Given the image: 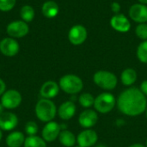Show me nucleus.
<instances>
[{
	"label": "nucleus",
	"instance_id": "1",
	"mask_svg": "<svg viewBox=\"0 0 147 147\" xmlns=\"http://www.w3.org/2000/svg\"><path fill=\"white\" fill-rule=\"evenodd\" d=\"M118 109L125 115L135 117L146 112L147 108L146 96L140 89L128 87L123 90L116 99Z\"/></svg>",
	"mask_w": 147,
	"mask_h": 147
},
{
	"label": "nucleus",
	"instance_id": "2",
	"mask_svg": "<svg viewBox=\"0 0 147 147\" xmlns=\"http://www.w3.org/2000/svg\"><path fill=\"white\" fill-rule=\"evenodd\" d=\"M35 115L36 117L43 121L49 122L52 121L57 115V108L55 103L51 99H40L35 105Z\"/></svg>",
	"mask_w": 147,
	"mask_h": 147
},
{
	"label": "nucleus",
	"instance_id": "3",
	"mask_svg": "<svg viewBox=\"0 0 147 147\" xmlns=\"http://www.w3.org/2000/svg\"><path fill=\"white\" fill-rule=\"evenodd\" d=\"M59 88L69 95H77L84 88L83 80L77 75L66 74L60 78L59 82Z\"/></svg>",
	"mask_w": 147,
	"mask_h": 147
},
{
	"label": "nucleus",
	"instance_id": "4",
	"mask_svg": "<svg viewBox=\"0 0 147 147\" xmlns=\"http://www.w3.org/2000/svg\"><path fill=\"white\" fill-rule=\"evenodd\" d=\"M93 81L99 88L104 90H112L118 84V78L115 74L104 70L97 71L93 75Z\"/></svg>",
	"mask_w": 147,
	"mask_h": 147
},
{
	"label": "nucleus",
	"instance_id": "5",
	"mask_svg": "<svg viewBox=\"0 0 147 147\" xmlns=\"http://www.w3.org/2000/svg\"><path fill=\"white\" fill-rule=\"evenodd\" d=\"M116 105L115 96L109 92H102L95 97L94 108L97 113L108 114L111 112Z\"/></svg>",
	"mask_w": 147,
	"mask_h": 147
},
{
	"label": "nucleus",
	"instance_id": "6",
	"mask_svg": "<svg viewBox=\"0 0 147 147\" xmlns=\"http://www.w3.org/2000/svg\"><path fill=\"white\" fill-rule=\"evenodd\" d=\"M22 95L16 90H8L1 96V104L4 109H15L22 103Z\"/></svg>",
	"mask_w": 147,
	"mask_h": 147
},
{
	"label": "nucleus",
	"instance_id": "7",
	"mask_svg": "<svg viewBox=\"0 0 147 147\" xmlns=\"http://www.w3.org/2000/svg\"><path fill=\"white\" fill-rule=\"evenodd\" d=\"M6 32L9 37L16 39L26 36L29 32V27L28 23L22 20L13 21L6 27Z\"/></svg>",
	"mask_w": 147,
	"mask_h": 147
},
{
	"label": "nucleus",
	"instance_id": "8",
	"mask_svg": "<svg viewBox=\"0 0 147 147\" xmlns=\"http://www.w3.org/2000/svg\"><path fill=\"white\" fill-rule=\"evenodd\" d=\"M88 36L87 29L81 24L72 26L68 32V40L74 46H79L83 44Z\"/></svg>",
	"mask_w": 147,
	"mask_h": 147
},
{
	"label": "nucleus",
	"instance_id": "9",
	"mask_svg": "<svg viewBox=\"0 0 147 147\" xmlns=\"http://www.w3.org/2000/svg\"><path fill=\"white\" fill-rule=\"evenodd\" d=\"M20 51V45L18 41L11 37L3 38L0 41V52L6 57H13Z\"/></svg>",
	"mask_w": 147,
	"mask_h": 147
},
{
	"label": "nucleus",
	"instance_id": "10",
	"mask_svg": "<svg viewBox=\"0 0 147 147\" xmlns=\"http://www.w3.org/2000/svg\"><path fill=\"white\" fill-rule=\"evenodd\" d=\"M61 131V127L58 122L53 121H49L44 126L42 129V139L47 143L53 142L59 138V135Z\"/></svg>",
	"mask_w": 147,
	"mask_h": 147
},
{
	"label": "nucleus",
	"instance_id": "11",
	"mask_svg": "<svg viewBox=\"0 0 147 147\" xmlns=\"http://www.w3.org/2000/svg\"><path fill=\"white\" fill-rule=\"evenodd\" d=\"M98 140V135L92 128L84 129L77 137V143L82 147L94 146Z\"/></svg>",
	"mask_w": 147,
	"mask_h": 147
},
{
	"label": "nucleus",
	"instance_id": "12",
	"mask_svg": "<svg viewBox=\"0 0 147 147\" xmlns=\"http://www.w3.org/2000/svg\"><path fill=\"white\" fill-rule=\"evenodd\" d=\"M110 26L113 29L120 33H127L131 28L129 19L121 13L115 14L110 19Z\"/></svg>",
	"mask_w": 147,
	"mask_h": 147
},
{
	"label": "nucleus",
	"instance_id": "13",
	"mask_svg": "<svg viewBox=\"0 0 147 147\" xmlns=\"http://www.w3.org/2000/svg\"><path fill=\"white\" fill-rule=\"evenodd\" d=\"M98 121V114L96 110L87 109L83 111L78 117L79 125L84 129L92 128Z\"/></svg>",
	"mask_w": 147,
	"mask_h": 147
},
{
	"label": "nucleus",
	"instance_id": "14",
	"mask_svg": "<svg viewBox=\"0 0 147 147\" xmlns=\"http://www.w3.org/2000/svg\"><path fill=\"white\" fill-rule=\"evenodd\" d=\"M129 16L135 22L140 23L147 22V5L140 3L133 4L129 9Z\"/></svg>",
	"mask_w": 147,
	"mask_h": 147
},
{
	"label": "nucleus",
	"instance_id": "15",
	"mask_svg": "<svg viewBox=\"0 0 147 147\" xmlns=\"http://www.w3.org/2000/svg\"><path fill=\"white\" fill-rule=\"evenodd\" d=\"M18 125L17 116L11 112H3L0 115V129L3 131H12Z\"/></svg>",
	"mask_w": 147,
	"mask_h": 147
},
{
	"label": "nucleus",
	"instance_id": "16",
	"mask_svg": "<svg viewBox=\"0 0 147 147\" xmlns=\"http://www.w3.org/2000/svg\"><path fill=\"white\" fill-rule=\"evenodd\" d=\"M59 85L54 81L45 82L40 90V94L42 98L52 99L55 97L59 92Z\"/></svg>",
	"mask_w": 147,
	"mask_h": 147
},
{
	"label": "nucleus",
	"instance_id": "17",
	"mask_svg": "<svg viewBox=\"0 0 147 147\" xmlns=\"http://www.w3.org/2000/svg\"><path fill=\"white\" fill-rule=\"evenodd\" d=\"M76 105L72 101H66L63 102L58 109L57 114L59 118L64 121H68L71 119L76 114Z\"/></svg>",
	"mask_w": 147,
	"mask_h": 147
},
{
	"label": "nucleus",
	"instance_id": "18",
	"mask_svg": "<svg viewBox=\"0 0 147 147\" xmlns=\"http://www.w3.org/2000/svg\"><path fill=\"white\" fill-rule=\"evenodd\" d=\"M41 12L47 18H53L58 16L59 12V7L56 2L53 0H47L42 4Z\"/></svg>",
	"mask_w": 147,
	"mask_h": 147
},
{
	"label": "nucleus",
	"instance_id": "19",
	"mask_svg": "<svg viewBox=\"0 0 147 147\" xmlns=\"http://www.w3.org/2000/svg\"><path fill=\"white\" fill-rule=\"evenodd\" d=\"M137 78V72L133 68H127L123 70V71L121 74V81L122 84L127 87H131L134 84H135Z\"/></svg>",
	"mask_w": 147,
	"mask_h": 147
},
{
	"label": "nucleus",
	"instance_id": "20",
	"mask_svg": "<svg viewBox=\"0 0 147 147\" xmlns=\"http://www.w3.org/2000/svg\"><path fill=\"white\" fill-rule=\"evenodd\" d=\"M25 139L22 133L18 131L11 132L6 138V145L8 147H20L24 144Z\"/></svg>",
	"mask_w": 147,
	"mask_h": 147
},
{
	"label": "nucleus",
	"instance_id": "21",
	"mask_svg": "<svg viewBox=\"0 0 147 147\" xmlns=\"http://www.w3.org/2000/svg\"><path fill=\"white\" fill-rule=\"evenodd\" d=\"M59 140L62 146L65 147H73L77 143V138L74 134L69 130H62L59 135Z\"/></svg>",
	"mask_w": 147,
	"mask_h": 147
},
{
	"label": "nucleus",
	"instance_id": "22",
	"mask_svg": "<svg viewBox=\"0 0 147 147\" xmlns=\"http://www.w3.org/2000/svg\"><path fill=\"white\" fill-rule=\"evenodd\" d=\"M24 147H47V142L40 137L37 135L28 136L25 139Z\"/></svg>",
	"mask_w": 147,
	"mask_h": 147
},
{
	"label": "nucleus",
	"instance_id": "23",
	"mask_svg": "<svg viewBox=\"0 0 147 147\" xmlns=\"http://www.w3.org/2000/svg\"><path fill=\"white\" fill-rule=\"evenodd\" d=\"M34 16H35V12H34V8L31 5L26 4L21 8L20 16H21L22 20L26 22L27 23L32 22L34 18Z\"/></svg>",
	"mask_w": 147,
	"mask_h": 147
},
{
	"label": "nucleus",
	"instance_id": "24",
	"mask_svg": "<svg viewBox=\"0 0 147 147\" xmlns=\"http://www.w3.org/2000/svg\"><path fill=\"white\" fill-rule=\"evenodd\" d=\"M94 102H95V97L93 96L92 94L89 92L82 93L78 97L79 104L84 109H90V107H92L94 105Z\"/></svg>",
	"mask_w": 147,
	"mask_h": 147
},
{
	"label": "nucleus",
	"instance_id": "25",
	"mask_svg": "<svg viewBox=\"0 0 147 147\" xmlns=\"http://www.w3.org/2000/svg\"><path fill=\"white\" fill-rule=\"evenodd\" d=\"M137 58L144 64H147V40H143L137 48Z\"/></svg>",
	"mask_w": 147,
	"mask_h": 147
},
{
	"label": "nucleus",
	"instance_id": "26",
	"mask_svg": "<svg viewBox=\"0 0 147 147\" xmlns=\"http://www.w3.org/2000/svg\"><path fill=\"white\" fill-rule=\"evenodd\" d=\"M136 35L142 40H147V23H140L135 28Z\"/></svg>",
	"mask_w": 147,
	"mask_h": 147
},
{
	"label": "nucleus",
	"instance_id": "27",
	"mask_svg": "<svg viewBox=\"0 0 147 147\" xmlns=\"http://www.w3.org/2000/svg\"><path fill=\"white\" fill-rule=\"evenodd\" d=\"M39 131L38 125L34 121H28L25 125V133L28 136H34L36 135Z\"/></svg>",
	"mask_w": 147,
	"mask_h": 147
},
{
	"label": "nucleus",
	"instance_id": "28",
	"mask_svg": "<svg viewBox=\"0 0 147 147\" xmlns=\"http://www.w3.org/2000/svg\"><path fill=\"white\" fill-rule=\"evenodd\" d=\"M16 0H0V10L7 12L11 10L16 5Z\"/></svg>",
	"mask_w": 147,
	"mask_h": 147
},
{
	"label": "nucleus",
	"instance_id": "29",
	"mask_svg": "<svg viewBox=\"0 0 147 147\" xmlns=\"http://www.w3.org/2000/svg\"><path fill=\"white\" fill-rule=\"evenodd\" d=\"M110 9H111V10H112L115 14H119L120 11H121V6L120 3H118V2H113V3H111V4H110Z\"/></svg>",
	"mask_w": 147,
	"mask_h": 147
},
{
	"label": "nucleus",
	"instance_id": "30",
	"mask_svg": "<svg viewBox=\"0 0 147 147\" xmlns=\"http://www.w3.org/2000/svg\"><path fill=\"white\" fill-rule=\"evenodd\" d=\"M5 91H6V84L2 78H0V96H2Z\"/></svg>",
	"mask_w": 147,
	"mask_h": 147
},
{
	"label": "nucleus",
	"instance_id": "31",
	"mask_svg": "<svg viewBox=\"0 0 147 147\" xmlns=\"http://www.w3.org/2000/svg\"><path fill=\"white\" fill-rule=\"evenodd\" d=\"M140 90H141V91L147 96V80H145V81H143L141 83Z\"/></svg>",
	"mask_w": 147,
	"mask_h": 147
},
{
	"label": "nucleus",
	"instance_id": "32",
	"mask_svg": "<svg viewBox=\"0 0 147 147\" xmlns=\"http://www.w3.org/2000/svg\"><path fill=\"white\" fill-rule=\"evenodd\" d=\"M129 147H146V146H143V145H141V144H133V145H131Z\"/></svg>",
	"mask_w": 147,
	"mask_h": 147
},
{
	"label": "nucleus",
	"instance_id": "33",
	"mask_svg": "<svg viewBox=\"0 0 147 147\" xmlns=\"http://www.w3.org/2000/svg\"><path fill=\"white\" fill-rule=\"evenodd\" d=\"M3 112H4V108H3V106L1 104V102H0V115H1Z\"/></svg>",
	"mask_w": 147,
	"mask_h": 147
},
{
	"label": "nucleus",
	"instance_id": "34",
	"mask_svg": "<svg viewBox=\"0 0 147 147\" xmlns=\"http://www.w3.org/2000/svg\"><path fill=\"white\" fill-rule=\"evenodd\" d=\"M139 3H143V4H147V0H138Z\"/></svg>",
	"mask_w": 147,
	"mask_h": 147
},
{
	"label": "nucleus",
	"instance_id": "35",
	"mask_svg": "<svg viewBox=\"0 0 147 147\" xmlns=\"http://www.w3.org/2000/svg\"><path fill=\"white\" fill-rule=\"evenodd\" d=\"M96 147H107L105 145H103V144H99V145H97Z\"/></svg>",
	"mask_w": 147,
	"mask_h": 147
},
{
	"label": "nucleus",
	"instance_id": "36",
	"mask_svg": "<svg viewBox=\"0 0 147 147\" xmlns=\"http://www.w3.org/2000/svg\"><path fill=\"white\" fill-rule=\"evenodd\" d=\"M2 139H3V133H2V130L0 129V141L2 140Z\"/></svg>",
	"mask_w": 147,
	"mask_h": 147
},
{
	"label": "nucleus",
	"instance_id": "37",
	"mask_svg": "<svg viewBox=\"0 0 147 147\" xmlns=\"http://www.w3.org/2000/svg\"><path fill=\"white\" fill-rule=\"evenodd\" d=\"M145 113H146V118H147V108H146V112H145Z\"/></svg>",
	"mask_w": 147,
	"mask_h": 147
},
{
	"label": "nucleus",
	"instance_id": "38",
	"mask_svg": "<svg viewBox=\"0 0 147 147\" xmlns=\"http://www.w3.org/2000/svg\"><path fill=\"white\" fill-rule=\"evenodd\" d=\"M73 147H82V146H78H78H74Z\"/></svg>",
	"mask_w": 147,
	"mask_h": 147
},
{
	"label": "nucleus",
	"instance_id": "39",
	"mask_svg": "<svg viewBox=\"0 0 147 147\" xmlns=\"http://www.w3.org/2000/svg\"><path fill=\"white\" fill-rule=\"evenodd\" d=\"M146 146L147 147V139H146Z\"/></svg>",
	"mask_w": 147,
	"mask_h": 147
}]
</instances>
